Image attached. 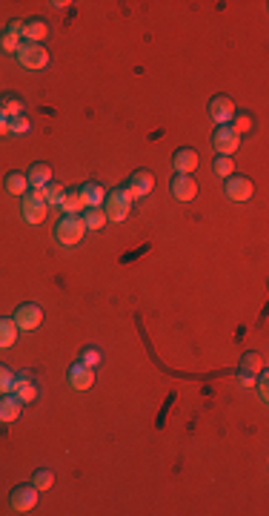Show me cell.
Instances as JSON below:
<instances>
[{
    "label": "cell",
    "mask_w": 269,
    "mask_h": 516,
    "mask_svg": "<svg viewBox=\"0 0 269 516\" xmlns=\"http://www.w3.org/2000/svg\"><path fill=\"white\" fill-rule=\"evenodd\" d=\"M132 204H135V198H132V192L126 189V187L109 189V192H106V198H103L106 221H115V224L126 221V218H129V213H132Z\"/></svg>",
    "instance_id": "obj_1"
},
{
    "label": "cell",
    "mask_w": 269,
    "mask_h": 516,
    "mask_svg": "<svg viewBox=\"0 0 269 516\" xmlns=\"http://www.w3.org/2000/svg\"><path fill=\"white\" fill-rule=\"evenodd\" d=\"M52 235H55V241L60 247H77L84 241V235H86V227H84L81 215H60Z\"/></svg>",
    "instance_id": "obj_2"
},
{
    "label": "cell",
    "mask_w": 269,
    "mask_h": 516,
    "mask_svg": "<svg viewBox=\"0 0 269 516\" xmlns=\"http://www.w3.org/2000/svg\"><path fill=\"white\" fill-rule=\"evenodd\" d=\"M49 215V204H46L40 189H26L21 196V218L26 224H40Z\"/></svg>",
    "instance_id": "obj_3"
},
{
    "label": "cell",
    "mask_w": 269,
    "mask_h": 516,
    "mask_svg": "<svg viewBox=\"0 0 269 516\" xmlns=\"http://www.w3.org/2000/svg\"><path fill=\"white\" fill-rule=\"evenodd\" d=\"M18 63L23 69H46L49 67V52H46V46L43 43H29V40H23L21 43V49H18Z\"/></svg>",
    "instance_id": "obj_4"
},
{
    "label": "cell",
    "mask_w": 269,
    "mask_h": 516,
    "mask_svg": "<svg viewBox=\"0 0 269 516\" xmlns=\"http://www.w3.org/2000/svg\"><path fill=\"white\" fill-rule=\"evenodd\" d=\"M212 147H215L218 155H229L232 158V152H238V147H241V135L235 132L229 124H220V126H215V132H212Z\"/></svg>",
    "instance_id": "obj_5"
},
{
    "label": "cell",
    "mask_w": 269,
    "mask_h": 516,
    "mask_svg": "<svg viewBox=\"0 0 269 516\" xmlns=\"http://www.w3.org/2000/svg\"><path fill=\"white\" fill-rule=\"evenodd\" d=\"M38 488L31 485H18V488H12V493H9V505H12V511H18V513H31L35 511V505H38Z\"/></svg>",
    "instance_id": "obj_6"
},
{
    "label": "cell",
    "mask_w": 269,
    "mask_h": 516,
    "mask_svg": "<svg viewBox=\"0 0 269 516\" xmlns=\"http://www.w3.org/2000/svg\"><path fill=\"white\" fill-rule=\"evenodd\" d=\"M14 325H18L21 330H38L40 321H43V310L38 307L35 301H23L18 304V310H14Z\"/></svg>",
    "instance_id": "obj_7"
},
{
    "label": "cell",
    "mask_w": 269,
    "mask_h": 516,
    "mask_svg": "<svg viewBox=\"0 0 269 516\" xmlns=\"http://www.w3.org/2000/svg\"><path fill=\"white\" fill-rule=\"evenodd\" d=\"M224 192H227V198L229 201H249L252 196H255V187H252L249 178H244V175H229V178L224 181Z\"/></svg>",
    "instance_id": "obj_8"
},
{
    "label": "cell",
    "mask_w": 269,
    "mask_h": 516,
    "mask_svg": "<svg viewBox=\"0 0 269 516\" xmlns=\"http://www.w3.org/2000/svg\"><path fill=\"white\" fill-rule=\"evenodd\" d=\"M66 382H69V387H75V390H89V387L94 384V367H86L84 362L69 364Z\"/></svg>",
    "instance_id": "obj_9"
},
{
    "label": "cell",
    "mask_w": 269,
    "mask_h": 516,
    "mask_svg": "<svg viewBox=\"0 0 269 516\" xmlns=\"http://www.w3.org/2000/svg\"><path fill=\"white\" fill-rule=\"evenodd\" d=\"M235 112H238V106H235V101L229 98V95H215V98L209 101V115H212V121H218V126L229 124L235 118Z\"/></svg>",
    "instance_id": "obj_10"
},
{
    "label": "cell",
    "mask_w": 269,
    "mask_h": 516,
    "mask_svg": "<svg viewBox=\"0 0 269 516\" xmlns=\"http://www.w3.org/2000/svg\"><path fill=\"white\" fill-rule=\"evenodd\" d=\"M9 393L18 396L23 405H31V401L38 399V384H35V379H31L29 373H18V376H14V382H12V390Z\"/></svg>",
    "instance_id": "obj_11"
},
{
    "label": "cell",
    "mask_w": 269,
    "mask_h": 516,
    "mask_svg": "<svg viewBox=\"0 0 269 516\" xmlns=\"http://www.w3.org/2000/svg\"><path fill=\"white\" fill-rule=\"evenodd\" d=\"M169 189H172V196H175L178 201H192L198 196V184L192 175H172V181H169Z\"/></svg>",
    "instance_id": "obj_12"
},
{
    "label": "cell",
    "mask_w": 269,
    "mask_h": 516,
    "mask_svg": "<svg viewBox=\"0 0 269 516\" xmlns=\"http://www.w3.org/2000/svg\"><path fill=\"white\" fill-rule=\"evenodd\" d=\"M152 187H155V178H152V172H146V169L132 172L129 175V184H126V189L132 192V198H146L149 192H152Z\"/></svg>",
    "instance_id": "obj_13"
},
{
    "label": "cell",
    "mask_w": 269,
    "mask_h": 516,
    "mask_svg": "<svg viewBox=\"0 0 269 516\" xmlns=\"http://www.w3.org/2000/svg\"><path fill=\"white\" fill-rule=\"evenodd\" d=\"M198 167V152L189 150V147H181L175 150V155H172V169H175L178 175H192Z\"/></svg>",
    "instance_id": "obj_14"
},
{
    "label": "cell",
    "mask_w": 269,
    "mask_h": 516,
    "mask_svg": "<svg viewBox=\"0 0 269 516\" xmlns=\"http://www.w3.org/2000/svg\"><path fill=\"white\" fill-rule=\"evenodd\" d=\"M46 35H49V23H46L43 18H26L23 21V40H29V43H40V40H46Z\"/></svg>",
    "instance_id": "obj_15"
},
{
    "label": "cell",
    "mask_w": 269,
    "mask_h": 516,
    "mask_svg": "<svg viewBox=\"0 0 269 516\" xmlns=\"http://www.w3.org/2000/svg\"><path fill=\"white\" fill-rule=\"evenodd\" d=\"M26 181H29L31 189H43L46 184L52 181V167L46 164V161H38V164H31V167H29Z\"/></svg>",
    "instance_id": "obj_16"
},
{
    "label": "cell",
    "mask_w": 269,
    "mask_h": 516,
    "mask_svg": "<svg viewBox=\"0 0 269 516\" xmlns=\"http://www.w3.org/2000/svg\"><path fill=\"white\" fill-rule=\"evenodd\" d=\"M21 408H23V401L18 396H3L0 393V422H14V419L21 416Z\"/></svg>",
    "instance_id": "obj_17"
},
{
    "label": "cell",
    "mask_w": 269,
    "mask_h": 516,
    "mask_svg": "<svg viewBox=\"0 0 269 516\" xmlns=\"http://www.w3.org/2000/svg\"><path fill=\"white\" fill-rule=\"evenodd\" d=\"M81 189V198H84V207H103V198H106V189L98 184V181H89Z\"/></svg>",
    "instance_id": "obj_18"
},
{
    "label": "cell",
    "mask_w": 269,
    "mask_h": 516,
    "mask_svg": "<svg viewBox=\"0 0 269 516\" xmlns=\"http://www.w3.org/2000/svg\"><path fill=\"white\" fill-rule=\"evenodd\" d=\"M18 333H21V327L14 325V318L0 316V350H6L18 342Z\"/></svg>",
    "instance_id": "obj_19"
},
{
    "label": "cell",
    "mask_w": 269,
    "mask_h": 516,
    "mask_svg": "<svg viewBox=\"0 0 269 516\" xmlns=\"http://www.w3.org/2000/svg\"><path fill=\"white\" fill-rule=\"evenodd\" d=\"M60 209H63V215H81L84 213V198H81V189H66V196H63L60 201Z\"/></svg>",
    "instance_id": "obj_20"
},
{
    "label": "cell",
    "mask_w": 269,
    "mask_h": 516,
    "mask_svg": "<svg viewBox=\"0 0 269 516\" xmlns=\"http://www.w3.org/2000/svg\"><path fill=\"white\" fill-rule=\"evenodd\" d=\"M81 221H84L86 230H101V227H106V213H103V207H86L84 213H81Z\"/></svg>",
    "instance_id": "obj_21"
},
{
    "label": "cell",
    "mask_w": 269,
    "mask_h": 516,
    "mask_svg": "<svg viewBox=\"0 0 269 516\" xmlns=\"http://www.w3.org/2000/svg\"><path fill=\"white\" fill-rule=\"evenodd\" d=\"M0 112H3L6 118L23 115V98H18L14 92H3V95H0Z\"/></svg>",
    "instance_id": "obj_22"
},
{
    "label": "cell",
    "mask_w": 269,
    "mask_h": 516,
    "mask_svg": "<svg viewBox=\"0 0 269 516\" xmlns=\"http://www.w3.org/2000/svg\"><path fill=\"white\" fill-rule=\"evenodd\" d=\"M3 187L12 192V196H23V192L29 189V181H26L23 172H9L3 178Z\"/></svg>",
    "instance_id": "obj_23"
},
{
    "label": "cell",
    "mask_w": 269,
    "mask_h": 516,
    "mask_svg": "<svg viewBox=\"0 0 269 516\" xmlns=\"http://www.w3.org/2000/svg\"><path fill=\"white\" fill-rule=\"evenodd\" d=\"M40 192H43V198H46V204H49V207H60L63 196H66V187L57 184V181H49Z\"/></svg>",
    "instance_id": "obj_24"
},
{
    "label": "cell",
    "mask_w": 269,
    "mask_h": 516,
    "mask_svg": "<svg viewBox=\"0 0 269 516\" xmlns=\"http://www.w3.org/2000/svg\"><path fill=\"white\" fill-rule=\"evenodd\" d=\"M261 370H264V362H261V356H258V353H244V359H241V373H246V376H252V379H255L258 373H261Z\"/></svg>",
    "instance_id": "obj_25"
},
{
    "label": "cell",
    "mask_w": 269,
    "mask_h": 516,
    "mask_svg": "<svg viewBox=\"0 0 269 516\" xmlns=\"http://www.w3.org/2000/svg\"><path fill=\"white\" fill-rule=\"evenodd\" d=\"M21 43H23V40H21L18 35H12L9 29H3V32H0V52H3V55H18Z\"/></svg>",
    "instance_id": "obj_26"
},
{
    "label": "cell",
    "mask_w": 269,
    "mask_h": 516,
    "mask_svg": "<svg viewBox=\"0 0 269 516\" xmlns=\"http://www.w3.org/2000/svg\"><path fill=\"white\" fill-rule=\"evenodd\" d=\"M31 485H35L38 491H49L55 485V473L49 471V467H38L35 476H31Z\"/></svg>",
    "instance_id": "obj_27"
},
{
    "label": "cell",
    "mask_w": 269,
    "mask_h": 516,
    "mask_svg": "<svg viewBox=\"0 0 269 516\" xmlns=\"http://www.w3.org/2000/svg\"><path fill=\"white\" fill-rule=\"evenodd\" d=\"M212 169H215V175L218 178H229V175H235V161L229 158V155H218L215 158V164H212Z\"/></svg>",
    "instance_id": "obj_28"
},
{
    "label": "cell",
    "mask_w": 269,
    "mask_h": 516,
    "mask_svg": "<svg viewBox=\"0 0 269 516\" xmlns=\"http://www.w3.org/2000/svg\"><path fill=\"white\" fill-rule=\"evenodd\" d=\"M229 126L235 129V132H252V126H255V118L249 115V112H235V118L229 121Z\"/></svg>",
    "instance_id": "obj_29"
},
{
    "label": "cell",
    "mask_w": 269,
    "mask_h": 516,
    "mask_svg": "<svg viewBox=\"0 0 269 516\" xmlns=\"http://www.w3.org/2000/svg\"><path fill=\"white\" fill-rule=\"evenodd\" d=\"M29 118L26 115H14V118H9V135H23V132H29Z\"/></svg>",
    "instance_id": "obj_30"
},
{
    "label": "cell",
    "mask_w": 269,
    "mask_h": 516,
    "mask_svg": "<svg viewBox=\"0 0 269 516\" xmlns=\"http://www.w3.org/2000/svg\"><path fill=\"white\" fill-rule=\"evenodd\" d=\"M81 362H84L86 367H98V364L103 362V356H101V350H98V347H84Z\"/></svg>",
    "instance_id": "obj_31"
},
{
    "label": "cell",
    "mask_w": 269,
    "mask_h": 516,
    "mask_svg": "<svg viewBox=\"0 0 269 516\" xmlns=\"http://www.w3.org/2000/svg\"><path fill=\"white\" fill-rule=\"evenodd\" d=\"M12 382H14V373H12L6 364H0V393H9L12 390Z\"/></svg>",
    "instance_id": "obj_32"
},
{
    "label": "cell",
    "mask_w": 269,
    "mask_h": 516,
    "mask_svg": "<svg viewBox=\"0 0 269 516\" xmlns=\"http://www.w3.org/2000/svg\"><path fill=\"white\" fill-rule=\"evenodd\" d=\"M266 382H269V376L264 373V370H261V373H258V396H261V401H266L269 399V390H266Z\"/></svg>",
    "instance_id": "obj_33"
},
{
    "label": "cell",
    "mask_w": 269,
    "mask_h": 516,
    "mask_svg": "<svg viewBox=\"0 0 269 516\" xmlns=\"http://www.w3.org/2000/svg\"><path fill=\"white\" fill-rule=\"evenodd\" d=\"M6 29L12 32V35H18V38H21V35H23V21H18V18H12V21L6 23ZM21 40H23V38H21Z\"/></svg>",
    "instance_id": "obj_34"
},
{
    "label": "cell",
    "mask_w": 269,
    "mask_h": 516,
    "mask_svg": "<svg viewBox=\"0 0 269 516\" xmlns=\"http://www.w3.org/2000/svg\"><path fill=\"white\" fill-rule=\"evenodd\" d=\"M238 384H241V387H252V384H255V379L246 376V373H238Z\"/></svg>",
    "instance_id": "obj_35"
},
{
    "label": "cell",
    "mask_w": 269,
    "mask_h": 516,
    "mask_svg": "<svg viewBox=\"0 0 269 516\" xmlns=\"http://www.w3.org/2000/svg\"><path fill=\"white\" fill-rule=\"evenodd\" d=\"M0 135H9V118L0 112Z\"/></svg>",
    "instance_id": "obj_36"
}]
</instances>
